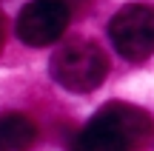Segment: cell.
<instances>
[{"mask_svg":"<svg viewBox=\"0 0 154 151\" xmlns=\"http://www.w3.org/2000/svg\"><path fill=\"white\" fill-rule=\"evenodd\" d=\"M3 43H6V17L0 11V51H3Z\"/></svg>","mask_w":154,"mask_h":151,"instance_id":"6","label":"cell"},{"mask_svg":"<svg viewBox=\"0 0 154 151\" xmlns=\"http://www.w3.org/2000/svg\"><path fill=\"white\" fill-rule=\"evenodd\" d=\"M109 40L128 63H146L154 54V6L126 3L109 20Z\"/></svg>","mask_w":154,"mask_h":151,"instance_id":"3","label":"cell"},{"mask_svg":"<svg viewBox=\"0 0 154 151\" xmlns=\"http://www.w3.org/2000/svg\"><path fill=\"white\" fill-rule=\"evenodd\" d=\"M60 3H66V9H69V11H72V9H74V6H86V3H88V0H60Z\"/></svg>","mask_w":154,"mask_h":151,"instance_id":"7","label":"cell"},{"mask_svg":"<svg viewBox=\"0 0 154 151\" xmlns=\"http://www.w3.org/2000/svg\"><path fill=\"white\" fill-rule=\"evenodd\" d=\"M37 140V125L23 111H0V151H29Z\"/></svg>","mask_w":154,"mask_h":151,"instance_id":"5","label":"cell"},{"mask_svg":"<svg viewBox=\"0 0 154 151\" xmlns=\"http://www.w3.org/2000/svg\"><path fill=\"white\" fill-rule=\"evenodd\" d=\"M72 11L60 0H29L14 20V34L32 49L51 46L66 34Z\"/></svg>","mask_w":154,"mask_h":151,"instance_id":"4","label":"cell"},{"mask_svg":"<svg viewBox=\"0 0 154 151\" xmlns=\"http://www.w3.org/2000/svg\"><path fill=\"white\" fill-rule=\"evenodd\" d=\"M154 137V120L146 108L109 100L77 131L69 151H143Z\"/></svg>","mask_w":154,"mask_h":151,"instance_id":"1","label":"cell"},{"mask_svg":"<svg viewBox=\"0 0 154 151\" xmlns=\"http://www.w3.org/2000/svg\"><path fill=\"white\" fill-rule=\"evenodd\" d=\"M49 74L60 89L72 94H91L103 86L109 74V57L97 43L74 37L51 54Z\"/></svg>","mask_w":154,"mask_h":151,"instance_id":"2","label":"cell"}]
</instances>
